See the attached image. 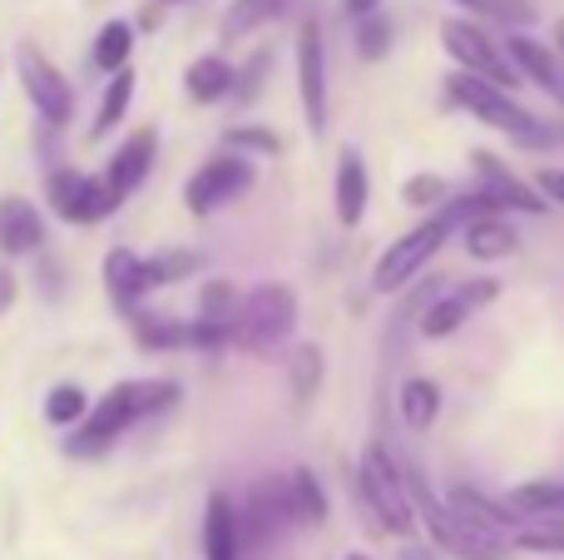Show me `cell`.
I'll return each instance as SVG.
<instances>
[{"instance_id": "3", "label": "cell", "mask_w": 564, "mask_h": 560, "mask_svg": "<svg viewBox=\"0 0 564 560\" xmlns=\"http://www.w3.org/2000/svg\"><path fill=\"white\" fill-rule=\"evenodd\" d=\"M292 327H297V293L288 283H258L253 293L238 298V317L228 343L243 347V353H263V347H278Z\"/></svg>"}, {"instance_id": "31", "label": "cell", "mask_w": 564, "mask_h": 560, "mask_svg": "<svg viewBox=\"0 0 564 560\" xmlns=\"http://www.w3.org/2000/svg\"><path fill=\"white\" fill-rule=\"evenodd\" d=\"M288 383H292V397H297V402H312V397H317V387H322V347L317 343H302L297 353H292Z\"/></svg>"}, {"instance_id": "12", "label": "cell", "mask_w": 564, "mask_h": 560, "mask_svg": "<svg viewBox=\"0 0 564 560\" xmlns=\"http://www.w3.org/2000/svg\"><path fill=\"white\" fill-rule=\"evenodd\" d=\"M496 298H500L496 278H470V283H456L446 298H436V303L421 313V337H451L470 313H476V308L496 303Z\"/></svg>"}, {"instance_id": "39", "label": "cell", "mask_w": 564, "mask_h": 560, "mask_svg": "<svg viewBox=\"0 0 564 560\" xmlns=\"http://www.w3.org/2000/svg\"><path fill=\"white\" fill-rule=\"evenodd\" d=\"M234 149H253V154H278V134H268V129H234L228 134V154Z\"/></svg>"}, {"instance_id": "46", "label": "cell", "mask_w": 564, "mask_h": 560, "mask_svg": "<svg viewBox=\"0 0 564 560\" xmlns=\"http://www.w3.org/2000/svg\"><path fill=\"white\" fill-rule=\"evenodd\" d=\"M154 6H184V0H154Z\"/></svg>"}, {"instance_id": "4", "label": "cell", "mask_w": 564, "mask_h": 560, "mask_svg": "<svg viewBox=\"0 0 564 560\" xmlns=\"http://www.w3.org/2000/svg\"><path fill=\"white\" fill-rule=\"evenodd\" d=\"M361 496L367 506L377 511V521L387 526L391 536H416V516H411V502H406V482H401V466L391 462V452L381 442H371L361 452Z\"/></svg>"}, {"instance_id": "6", "label": "cell", "mask_w": 564, "mask_h": 560, "mask_svg": "<svg viewBox=\"0 0 564 560\" xmlns=\"http://www.w3.org/2000/svg\"><path fill=\"white\" fill-rule=\"evenodd\" d=\"M451 228L456 224H451L446 214H436V218H426V224H416L411 234H401L397 244L377 258V268H371V288H377V293H401V288H406L411 278L441 254V244H446Z\"/></svg>"}, {"instance_id": "19", "label": "cell", "mask_w": 564, "mask_h": 560, "mask_svg": "<svg viewBox=\"0 0 564 560\" xmlns=\"http://www.w3.org/2000/svg\"><path fill=\"white\" fill-rule=\"evenodd\" d=\"M332 198H337V224L341 228H357L361 214H367V164H361L357 149H341Z\"/></svg>"}, {"instance_id": "41", "label": "cell", "mask_w": 564, "mask_h": 560, "mask_svg": "<svg viewBox=\"0 0 564 560\" xmlns=\"http://www.w3.org/2000/svg\"><path fill=\"white\" fill-rule=\"evenodd\" d=\"M15 293H20V278L10 273V268H0V313H6V308L15 303Z\"/></svg>"}, {"instance_id": "20", "label": "cell", "mask_w": 564, "mask_h": 560, "mask_svg": "<svg viewBox=\"0 0 564 560\" xmlns=\"http://www.w3.org/2000/svg\"><path fill=\"white\" fill-rule=\"evenodd\" d=\"M278 486H282V511H288V521H302V526L327 521V492H322V482L307 472V466L288 472Z\"/></svg>"}, {"instance_id": "25", "label": "cell", "mask_w": 564, "mask_h": 560, "mask_svg": "<svg viewBox=\"0 0 564 560\" xmlns=\"http://www.w3.org/2000/svg\"><path fill=\"white\" fill-rule=\"evenodd\" d=\"M194 268H198V254H188V248H164V254L139 263V293H154V288H164V283H178V278H188Z\"/></svg>"}, {"instance_id": "7", "label": "cell", "mask_w": 564, "mask_h": 560, "mask_svg": "<svg viewBox=\"0 0 564 560\" xmlns=\"http://www.w3.org/2000/svg\"><path fill=\"white\" fill-rule=\"evenodd\" d=\"M441 45H446V55L456 60L466 75L486 79V85L506 89V95L520 85V75H516V65L506 60V50H500L496 40L476 25V20H441Z\"/></svg>"}, {"instance_id": "11", "label": "cell", "mask_w": 564, "mask_h": 560, "mask_svg": "<svg viewBox=\"0 0 564 560\" xmlns=\"http://www.w3.org/2000/svg\"><path fill=\"white\" fill-rule=\"evenodd\" d=\"M248 184H253V164H248L243 154H218V159H208L194 179H188L184 204H188V214L194 218H208L214 208L234 204Z\"/></svg>"}, {"instance_id": "17", "label": "cell", "mask_w": 564, "mask_h": 560, "mask_svg": "<svg viewBox=\"0 0 564 560\" xmlns=\"http://www.w3.org/2000/svg\"><path fill=\"white\" fill-rule=\"evenodd\" d=\"M40 248H45V218H40V208L20 194L0 198V254L25 258V254H40Z\"/></svg>"}, {"instance_id": "22", "label": "cell", "mask_w": 564, "mask_h": 560, "mask_svg": "<svg viewBox=\"0 0 564 560\" xmlns=\"http://www.w3.org/2000/svg\"><path fill=\"white\" fill-rule=\"evenodd\" d=\"M204 560H238V511L224 492L204 506Z\"/></svg>"}, {"instance_id": "8", "label": "cell", "mask_w": 564, "mask_h": 560, "mask_svg": "<svg viewBox=\"0 0 564 560\" xmlns=\"http://www.w3.org/2000/svg\"><path fill=\"white\" fill-rule=\"evenodd\" d=\"M15 69H20V85H25L35 115L45 119L50 129H65L69 115H75V89H69V79L59 75V69L50 65V60L40 55L30 40H25V45H15Z\"/></svg>"}, {"instance_id": "37", "label": "cell", "mask_w": 564, "mask_h": 560, "mask_svg": "<svg viewBox=\"0 0 564 560\" xmlns=\"http://www.w3.org/2000/svg\"><path fill=\"white\" fill-rule=\"evenodd\" d=\"M401 198H406L411 208H421V204H441V198H451V189H446L441 174H416V179L401 184Z\"/></svg>"}, {"instance_id": "29", "label": "cell", "mask_w": 564, "mask_h": 560, "mask_svg": "<svg viewBox=\"0 0 564 560\" xmlns=\"http://www.w3.org/2000/svg\"><path fill=\"white\" fill-rule=\"evenodd\" d=\"M129 99H134V69H119V75H109L105 95H99V115H95V125H89V139L109 134V129L124 119Z\"/></svg>"}, {"instance_id": "10", "label": "cell", "mask_w": 564, "mask_h": 560, "mask_svg": "<svg viewBox=\"0 0 564 560\" xmlns=\"http://www.w3.org/2000/svg\"><path fill=\"white\" fill-rule=\"evenodd\" d=\"M297 95L302 119L312 134H327V45H322V20L302 15L297 25Z\"/></svg>"}, {"instance_id": "23", "label": "cell", "mask_w": 564, "mask_h": 560, "mask_svg": "<svg viewBox=\"0 0 564 560\" xmlns=\"http://www.w3.org/2000/svg\"><path fill=\"white\" fill-rule=\"evenodd\" d=\"M184 89L198 105H214V99H224L228 89H234V65H228L224 55H198L194 65L184 69Z\"/></svg>"}, {"instance_id": "21", "label": "cell", "mask_w": 564, "mask_h": 560, "mask_svg": "<svg viewBox=\"0 0 564 560\" xmlns=\"http://www.w3.org/2000/svg\"><path fill=\"white\" fill-rule=\"evenodd\" d=\"M466 228V254L480 258V263H490V258H510L520 248V234L510 228L506 214H476Z\"/></svg>"}, {"instance_id": "33", "label": "cell", "mask_w": 564, "mask_h": 560, "mask_svg": "<svg viewBox=\"0 0 564 560\" xmlns=\"http://www.w3.org/2000/svg\"><path fill=\"white\" fill-rule=\"evenodd\" d=\"M85 412H89L85 387H75V383L50 387V397H45V417H50L55 427H79V422H85Z\"/></svg>"}, {"instance_id": "9", "label": "cell", "mask_w": 564, "mask_h": 560, "mask_svg": "<svg viewBox=\"0 0 564 560\" xmlns=\"http://www.w3.org/2000/svg\"><path fill=\"white\" fill-rule=\"evenodd\" d=\"M45 194H50V208H55L65 224H99V218H109L119 208L105 174H79V169H55Z\"/></svg>"}, {"instance_id": "28", "label": "cell", "mask_w": 564, "mask_h": 560, "mask_svg": "<svg viewBox=\"0 0 564 560\" xmlns=\"http://www.w3.org/2000/svg\"><path fill=\"white\" fill-rule=\"evenodd\" d=\"M129 55H134V25L129 20H109L95 35V65L105 75H119V69H129Z\"/></svg>"}, {"instance_id": "15", "label": "cell", "mask_w": 564, "mask_h": 560, "mask_svg": "<svg viewBox=\"0 0 564 560\" xmlns=\"http://www.w3.org/2000/svg\"><path fill=\"white\" fill-rule=\"evenodd\" d=\"M154 149H159L154 129H134V134L115 149V159H109V169H105V184L115 189L119 204H124V198L149 179V169H154Z\"/></svg>"}, {"instance_id": "45", "label": "cell", "mask_w": 564, "mask_h": 560, "mask_svg": "<svg viewBox=\"0 0 564 560\" xmlns=\"http://www.w3.org/2000/svg\"><path fill=\"white\" fill-rule=\"evenodd\" d=\"M401 560H431L426 551H406V556H401Z\"/></svg>"}, {"instance_id": "1", "label": "cell", "mask_w": 564, "mask_h": 560, "mask_svg": "<svg viewBox=\"0 0 564 560\" xmlns=\"http://www.w3.org/2000/svg\"><path fill=\"white\" fill-rule=\"evenodd\" d=\"M178 397H184V392H178V383H169V377L115 383L105 397H99V407H89V412H85V422H79L75 437L65 442V452L69 456H99V452H109V446H115L134 422H144V417H154V412H169Z\"/></svg>"}, {"instance_id": "47", "label": "cell", "mask_w": 564, "mask_h": 560, "mask_svg": "<svg viewBox=\"0 0 564 560\" xmlns=\"http://www.w3.org/2000/svg\"><path fill=\"white\" fill-rule=\"evenodd\" d=\"M347 560H367V556H347Z\"/></svg>"}, {"instance_id": "2", "label": "cell", "mask_w": 564, "mask_h": 560, "mask_svg": "<svg viewBox=\"0 0 564 560\" xmlns=\"http://www.w3.org/2000/svg\"><path fill=\"white\" fill-rule=\"evenodd\" d=\"M401 482H406V502H411V516H416V526H421V531H431V541H436L441 551H451V556H460V560H506V546H500V536H486V531H470V526H460L456 516L446 511V502L431 492V482L421 472H401Z\"/></svg>"}, {"instance_id": "16", "label": "cell", "mask_w": 564, "mask_h": 560, "mask_svg": "<svg viewBox=\"0 0 564 560\" xmlns=\"http://www.w3.org/2000/svg\"><path fill=\"white\" fill-rule=\"evenodd\" d=\"M446 511L456 516L460 526H470V531H486V536H510L520 526V516L510 511L506 502H490V496L476 492V486H451Z\"/></svg>"}, {"instance_id": "34", "label": "cell", "mask_w": 564, "mask_h": 560, "mask_svg": "<svg viewBox=\"0 0 564 560\" xmlns=\"http://www.w3.org/2000/svg\"><path fill=\"white\" fill-rule=\"evenodd\" d=\"M520 551H564V516H535L530 526H516Z\"/></svg>"}, {"instance_id": "40", "label": "cell", "mask_w": 564, "mask_h": 560, "mask_svg": "<svg viewBox=\"0 0 564 560\" xmlns=\"http://www.w3.org/2000/svg\"><path fill=\"white\" fill-rule=\"evenodd\" d=\"M540 198L545 204H564V169H540Z\"/></svg>"}, {"instance_id": "36", "label": "cell", "mask_w": 564, "mask_h": 560, "mask_svg": "<svg viewBox=\"0 0 564 560\" xmlns=\"http://www.w3.org/2000/svg\"><path fill=\"white\" fill-rule=\"evenodd\" d=\"M268 65H273V50H258V55L248 60L243 69H234V89H228V95H238V99H243V105H248V99H253L258 89H263Z\"/></svg>"}, {"instance_id": "44", "label": "cell", "mask_w": 564, "mask_h": 560, "mask_svg": "<svg viewBox=\"0 0 564 560\" xmlns=\"http://www.w3.org/2000/svg\"><path fill=\"white\" fill-rule=\"evenodd\" d=\"M456 6H466V10H480V6H486V0H456Z\"/></svg>"}, {"instance_id": "42", "label": "cell", "mask_w": 564, "mask_h": 560, "mask_svg": "<svg viewBox=\"0 0 564 560\" xmlns=\"http://www.w3.org/2000/svg\"><path fill=\"white\" fill-rule=\"evenodd\" d=\"M341 10L357 15V20H367V15H381V0H341Z\"/></svg>"}, {"instance_id": "30", "label": "cell", "mask_w": 564, "mask_h": 560, "mask_svg": "<svg viewBox=\"0 0 564 560\" xmlns=\"http://www.w3.org/2000/svg\"><path fill=\"white\" fill-rule=\"evenodd\" d=\"M510 511L516 516H564V482H535L510 492Z\"/></svg>"}, {"instance_id": "38", "label": "cell", "mask_w": 564, "mask_h": 560, "mask_svg": "<svg viewBox=\"0 0 564 560\" xmlns=\"http://www.w3.org/2000/svg\"><path fill=\"white\" fill-rule=\"evenodd\" d=\"M480 10L506 20V25H530V20H535V6H530V0H486Z\"/></svg>"}, {"instance_id": "27", "label": "cell", "mask_w": 564, "mask_h": 560, "mask_svg": "<svg viewBox=\"0 0 564 560\" xmlns=\"http://www.w3.org/2000/svg\"><path fill=\"white\" fill-rule=\"evenodd\" d=\"M436 412H441L436 383H426V377H406V383H401V422H406L411 432H426V427L436 422Z\"/></svg>"}, {"instance_id": "43", "label": "cell", "mask_w": 564, "mask_h": 560, "mask_svg": "<svg viewBox=\"0 0 564 560\" xmlns=\"http://www.w3.org/2000/svg\"><path fill=\"white\" fill-rule=\"evenodd\" d=\"M555 55L564 60V20H555Z\"/></svg>"}, {"instance_id": "13", "label": "cell", "mask_w": 564, "mask_h": 560, "mask_svg": "<svg viewBox=\"0 0 564 560\" xmlns=\"http://www.w3.org/2000/svg\"><path fill=\"white\" fill-rule=\"evenodd\" d=\"M234 317H238V288L228 278H214L198 298V317L188 323V343L204 347V353H218V347L234 337Z\"/></svg>"}, {"instance_id": "26", "label": "cell", "mask_w": 564, "mask_h": 560, "mask_svg": "<svg viewBox=\"0 0 564 560\" xmlns=\"http://www.w3.org/2000/svg\"><path fill=\"white\" fill-rule=\"evenodd\" d=\"M288 6H292V0H234V6H228V15H224V35L228 40L258 35V30L273 25Z\"/></svg>"}, {"instance_id": "24", "label": "cell", "mask_w": 564, "mask_h": 560, "mask_svg": "<svg viewBox=\"0 0 564 560\" xmlns=\"http://www.w3.org/2000/svg\"><path fill=\"white\" fill-rule=\"evenodd\" d=\"M139 263H144V258L129 254V248H115V254L105 258V288H109V298H115L124 313H134L139 298H144L139 293Z\"/></svg>"}, {"instance_id": "14", "label": "cell", "mask_w": 564, "mask_h": 560, "mask_svg": "<svg viewBox=\"0 0 564 560\" xmlns=\"http://www.w3.org/2000/svg\"><path fill=\"white\" fill-rule=\"evenodd\" d=\"M476 179H480V198H486L496 214H506V208H520V214H545V198L535 194V189L525 184V179H516L500 159H490L486 149H476Z\"/></svg>"}, {"instance_id": "5", "label": "cell", "mask_w": 564, "mask_h": 560, "mask_svg": "<svg viewBox=\"0 0 564 560\" xmlns=\"http://www.w3.org/2000/svg\"><path fill=\"white\" fill-rule=\"evenodd\" d=\"M446 89H451V99H456V105H466L470 115L486 119L490 129H506V134H510V139H520V144H535V139H545L540 119L530 115V109H520L516 99L506 95V89L486 85V79L466 75V69H456V75L446 79Z\"/></svg>"}, {"instance_id": "18", "label": "cell", "mask_w": 564, "mask_h": 560, "mask_svg": "<svg viewBox=\"0 0 564 560\" xmlns=\"http://www.w3.org/2000/svg\"><path fill=\"white\" fill-rule=\"evenodd\" d=\"M506 60L516 65V75H525L530 85H540L550 99H560L564 105V65H560V55L550 45H540V40H530V35H510L506 40Z\"/></svg>"}, {"instance_id": "32", "label": "cell", "mask_w": 564, "mask_h": 560, "mask_svg": "<svg viewBox=\"0 0 564 560\" xmlns=\"http://www.w3.org/2000/svg\"><path fill=\"white\" fill-rule=\"evenodd\" d=\"M134 337L144 347H178V343H188V327L169 313H144V308H134Z\"/></svg>"}, {"instance_id": "35", "label": "cell", "mask_w": 564, "mask_h": 560, "mask_svg": "<svg viewBox=\"0 0 564 560\" xmlns=\"http://www.w3.org/2000/svg\"><path fill=\"white\" fill-rule=\"evenodd\" d=\"M387 50H391V20L387 15L357 20V55L361 60H381Z\"/></svg>"}]
</instances>
